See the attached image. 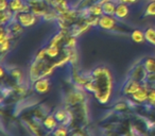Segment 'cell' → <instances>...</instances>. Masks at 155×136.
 <instances>
[{"label": "cell", "mask_w": 155, "mask_h": 136, "mask_svg": "<svg viewBox=\"0 0 155 136\" xmlns=\"http://www.w3.org/2000/svg\"><path fill=\"white\" fill-rule=\"evenodd\" d=\"M38 16L33 14L32 12H21V13H16V19L21 25L22 27H31L36 22Z\"/></svg>", "instance_id": "obj_1"}, {"label": "cell", "mask_w": 155, "mask_h": 136, "mask_svg": "<svg viewBox=\"0 0 155 136\" xmlns=\"http://www.w3.org/2000/svg\"><path fill=\"white\" fill-rule=\"evenodd\" d=\"M117 18L114 16L110 15H102L99 17L98 20V26H100V28H102L103 30H113L117 25Z\"/></svg>", "instance_id": "obj_2"}, {"label": "cell", "mask_w": 155, "mask_h": 136, "mask_svg": "<svg viewBox=\"0 0 155 136\" xmlns=\"http://www.w3.org/2000/svg\"><path fill=\"white\" fill-rule=\"evenodd\" d=\"M129 13H130V5L122 2H119L117 5L116 12H115V17L118 20L125 19L129 16Z\"/></svg>", "instance_id": "obj_3"}, {"label": "cell", "mask_w": 155, "mask_h": 136, "mask_svg": "<svg viewBox=\"0 0 155 136\" xmlns=\"http://www.w3.org/2000/svg\"><path fill=\"white\" fill-rule=\"evenodd\" d=\"M118 3L119 2H115V0H104L103 3H101L104 15L115 16V12H116V8Z\"/></svg>", "instance_id": "obj_4"}, {"label": "cell", "mask_w": 155, "mask_h": 136, "mask_svg": "<svg viewBox=\"0 0 155 136\" xmlns=\"http://www.w3.org/2000/svg\"><path fill=\"white\" fill-rule=\"evenodd\" d=\"M50 88V82L48 79L41 78L39 80H37L34 84V89L36 93L38 94H45L49 91Z\"/></svg>", "instance_id": "obj_5"}, {"label": "cell", "mask_w": 155, "mask_h": 136, "mask_svg": "<svg viewBox=\"0 0 155 136\" xmlns=\"http://www.w3.org/2000/svg\"><path fill=\"white\" fill-rule=\"evenodd\" d=\"M140 87H141V86H140V84H139V82H138V81L130 80L129 82L124 85V87H123V91H124V94H127V95H132V96H133L136 91H139Z\"/></svg>", "instance_id": "obj_6"}, {"label": "cell", "mask_w": 155, "mask_h": 136, "mask_svg": "<svg viewBox=\"0 0 155 136\" xmlns=\"http://www.w3.org/2000/svg\"><path fill=\"white\" fill-rule=\"evenodd\" d=\"M148 98H149V91H147L146 88H143V87H140L139 91H137L133 95V99L135 100L136 102H139V103L147 101Z\"/></svg>", "instance_id": "obj_7"}, {"label": "cell", "mask_w": 155, "mask_h": 136, "mask_svg": "<svg viewBox=\"0 0 155 136\" xmlns=\"http://www.w3.org/2000/svg\"><path fill=\"white\" fill-rule=\"evenodd\" d=\"M143 69L149 74H155V58H146L143 62Z\"/></svg>", "instance_id": "obj_8"}, {"label": "cell", "mask_w": 155, "mask_h": 136, "mask_svg": "<svg viewBox=\"0 0 155 136\" xmlns=\"http://www.w3.org/2000/svg\"><path fill=\"white\" fill-rule=\"evenodd\" d=\"M131 37L135 43L138 44H142L144 41H146V35H144V32H142L141 30H134L131 34Z\"/></svg>", "instance_id": "obj_9"}, {"label": "cell", "mask_w": 155, "mask_h": 136, "mask_svg": "<svg viewBox=\"0 0 155 136\" xmlns=\"http://www.w3.org/2000/svg\"><path fill=\"white\" fill-rule=\"evenodd\" d=\"M144 35H146V41L150 43L151 45L155 46V28H153V27L147 28L144 31Z\"/></svg>", "instance_id": "obj_10"}, {"label": "cell", "mask_w": 155, "mask_h": 136, "mask_svg": "<svg viewBox=\"0 0 155 136\" xmlns=\"http://www.w3.org/2000/svg\"><path fill=\"white\" fill-rule=\"evenodd\" d=\"M56 124H58V120H56L55 116H48L47 118L44 120V125H45V128H47V129L49 130H52L54 129V128L56 127Z\"/></svg>", "instance_id": "obj_11"}, {"label": "cell", "mask_w": 155, "mask_h": 136, "mask_svg": "<svg viewBox=\"0 0 155 136\" xmlns=\"http://www.w3.org/2000/svg\"><path fill=\"white\" fill-rule=\"evenodd\" d=\"M144 16H153L155 17V0H152L146 7V11L143 13Z\"/></svg>", "instance_id": "obj_12"}, {"label": "cell", "mask_w": 155, "mask_h": 136, "mask_svg": "<svg viewBox=\"0 0 155 136\" xmlns=\"http://www.w3.org/2000/svg\"><path fill=\"white\" fill-rule=\"evenodd\" d=\"M46 53H47V55H49L50 58H56V56L58 55V53H60V51H58V46L50 45L49 48L46 49Z\"/></svg>", "instance_id": "obj_13"}, {"label": "cell", "mask_w": 155, "mask_h": 136, "mask_svg": "<svg viewBox=\"0 0 155 136\" xmlns=\"http://www.w3.org/2000/svg\"><path fill=\"white\" fill-rule=\"evenodd\" d=\"M55 118L56 120L58 121V122H64L65 119H67V117H68V114H67L66 111H63V110H60L58 111V112L55 113Z\"/></svg>", "instance_id": "obj_14"}, {"label": "cell", "mask_w": 155, "mask_h": 136, "mask_svg": "<svg viewBox=\"0 0 155 136\" xmlns=\"http://www.w3.org/2000/svg\"><path fill=\"white\" fill-rule=\"evenodd\" d=\"M54 136H67V130L65 127L58 128L54 132Z\"/></svg>", "instance_id": "obj_15"}, {"label": "cell", "mask_w": 155, "mask_h": 136, "mask_svg": "<svg viewBox=\"0 0 155 136\" xmlns=\"http://www.w3.org/2000/svg\"><path fill=\"white\" fill-rule=\"evenodd\" d=\"M148 101L150 102L151 104L155 105V89H152V91H149V98Z\"/></svg>", "instance_id": "obj_16"}, {"label": "cell", "mask_w": 155, "mask_h": 136, "mask_svg": "<svg viewBox=\"0 0 155 136\" xmlns=\"http://www.w3.org/2000/svg\"><path fill=\"white\" fill-rule=\"evenodd\" d=\"M139 0H118V2H122V3H125V5H135L137 3Z\"/></svg>", "instance_id": "obj_17"}, {"label": "cell", "mask_w": 155, "mask_h": 136, "mask_svg": "<svg viewBox=\"0 0 155 136\" xmlns=\"http://www.w3.org/2000/svg\"><path fill=\"white\" fill-rule=\"evenodd\" d=\"M0 1H9V0H0Z\"/></svg>", "instance_id": "obj_18"}]
</instances>
